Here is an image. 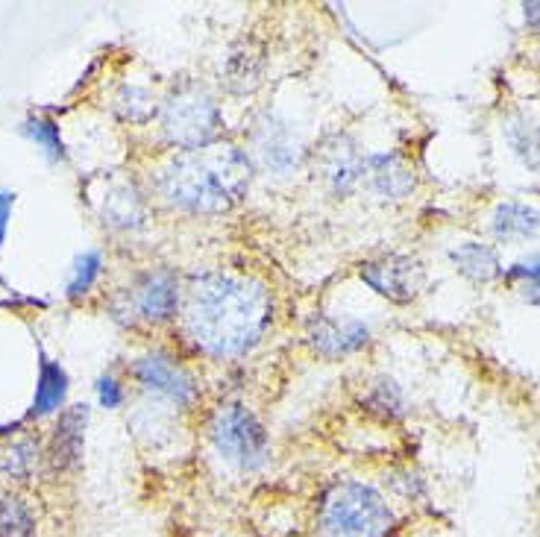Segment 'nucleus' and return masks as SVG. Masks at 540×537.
Listing matches in <instances>:
<instances>
[{"label": "nucleus", "instance_id": "1", "mask_svg": "<svg viewBox=\"0 0 540 537\" xmlns=\"http://www.w3.org/2000/svg\"><path fill=\"white\" fill-rule=\"evenodd\" d=\"M273 317L270 291L253 276L209 270L188 282L180 306L185 338L206 356L232 358L259 344Z\"/></svg>", "mask_w": 540, "mask_h": 537}, {"label": "nucleus", "instance_id": "2", "mask_svg": "<svg viewBox=\"0 0 540 537\" xmlns=\"http://www.w3.org/2000/svg\"><path fill=\"white\" fill-rule=\"evenodd\" d=\"M253 162L235 144H209L177 153L156 177L165 203L194 215H224L250 188Z\"/></svg>", "mask_w": 540, "mask_h": 537}, {"label": "nucleus", "instance_id": "3", "mask_svg": "<svg viewBox=\"0 0 540 537\" xmlns=\"http://www.w3.org/2000/svg\"><path fill=\"white\" fill-rule=\"evenodd\" d=\"M397 514L373 485L344 479L317 502V537H394Z\"/></svg>", "mask_w": 540, "mask_h": 537}, {"label": "nucleus", "instance_id": "4", "mask_svg": "<svg viewBox=\"0 0 540 537\" xmlns=\"http://www.w3.org/2000/svg\"><path fill=\"white\" fill-rule=\"evenodd\" d=\"M162 130L180 150H200L215 144L221 133V109L212 91L197 80H182L162 103Z\"/></svg>", "mask_w": 540, "mask_h": 537}, {"label": "nucleus", "instance_id": "5", "mask_svg": "<svg viewBox=\"0 0 540 537\" xmlns=\"http://www.w3.org/2000/svg\"><path fill=\"white\" fill-rule=\"evenodd\" d=\"M209 438L224 455L226 464L238 470H259L268 461V432L259 417L241 403H226L209 423Z\"/></svg>", "mask_w": 540, "mask_h": 537}, {"label": "nucleus", "instance_id": "6", "mask_svg": "<svg viewBox=\"0 0 540 537\" xmlns=\"http://www.w3.org/2000/svg\"><path fill=\"white\" fill-rule=\"evenodd\" d=\"M361 279L391 303H411L426 288V268L411 256H379L361 265Z\"/></svg>", "mask_w": 540, "mask_h": 537}, {"label": "nucleus", "instance_id": "7", "mask_svg": "<svg viewBox=\"0 0 540 537\" xmlns=\"http://www.w3.org/2000/svg\"><path fill=\"white\" fill-rule=\"evenodd\" d=\"M315 174L335 197H347L350 191H356L364 179V156L353 144V138L347 135L323 138L315 150Z\"/></svg>", "mask_w": 540, "mask_h": 537}, {"label": "nucleus", "instance_id": "8", "mask_svg": "<svg viewBox=\"0 0 540 537\" xmlns=\"http://www.w3.org/2000/svg\"><path fill=\"white\" fill-rule=\"evenodd\" d=\"M135 379L147 391H153V394H159V397H165V400L177 405H188L197 394V385H194L191 373L182 364H177V358H171L168 353H150V356L138 358L135 361Z\"/></svg>", "mask_w": 540, "mask_h": 537}, {"label": "nucleus", "instance_id": "9", "mask_svg": "<svg viewBox=\"0 0 540 537\" xmlns=\"http://www.w3.org/2000/svg\"><path fill=\"white\" fill-rule=\"evenodd\" d=\"M253 156L262 168L273 174H285L300 162V141L291 133V127L273 115H262L253 127Z\"/></svg>", "mask_w": 540, "mask_h": 537}, {"label": "nucleus", "instance_id": "10", "mask_svg": "<svg viewBox=\"0 0 540 537\" xmlns=\"http://www.w3.org/2000/svg\"><path fill=\"white\" fill-rule=\"evenodd\" d=\"M130 303H133L135 314L141 320H150V323L171 320L174 314L180 312V285H177V276L165 268L144 273L135 282Z\"/></svg>", "mask_w": 540, "mask_h": 537}, {"label": "nucleus", "instance_id": "11", "mask_svg": "<svg viewBox=\"0 0 540 537\" xmlns=\"http://www.w3.org/2000/svg\"><path fill=\"white\" fill-rule=\"evenodd\" d=\"M306 335H309V344L326 358L350 356L370 338L367 326L359 320H338L329 314H315L306 326Z\"/></svg>", "mask_w": 540, "mask_h": 537}, {"label": "nucleus", "instance_id": "12", "mask_svg": "<svg viewBox=\"0 0 540 537\" xmlns=\"http://www.w3.org/2000/svg\"><path fill=\"white\" fill-rule=\"evenodd\" d=\"M361 182L382 200H405L414 191V171L397 153H367Z\"/></svg>", "mask_w": 540, "mask_h": 537}, {"label": "nucleus", "instance_id": "13", "mask_svg": "<svg viewBox=\"0 0 540 537\" xmlns=\"http://www.w3.org/2000/svg\"><path fill=\"white\" fill-rule=\"evenodd\" d=\"M97 209H100L103 224L118 226V229H138L147 218V209H144L138 188L127 179L103 182V194L97 200Z\"/></svg>", "mask_w": 540, "mask_h": 537}, {"label": "nucleus", "instance_id": "14", "mask_svg": "<svg viewBox=\"0 0 540 537\" xmlns=\"http://www.w3.org/2000/svg\"><path fill=\"white\" fill-rule=\"evenodd\" d=\"M89 423V408L86 405H71L62 411L56 432H53V444H50V464L53 470H71L80 455H83V432Z\"/></svg>", "mask_w": 540, "mask_h": 537}, {"label": "nucleus", "instance_id": "15", "mask_svg": "<svg viewBox=\"0 0 540 537\" xmlns=\"http://www.w3.org/2000/svg\"><path fill=\"white\" fill-rule=\"evenodd\" d=\"M540 229V212L526 203H499L494 212V235L499 241H529Z\"/></svg>", "mask_w": 540, "mask_h": 537}, {"label": "nucleus", "instance_id": "16", "mask_svg": "<svg viewBox=\"0 0 540 537\" xmlns=\"http://www.w3.org/2000/svg\"><path fill=\"white\" fill-rule=\"evenodd\" d=\"M65 394H68V376L59 364L42 358V370H39V385H36V400L30 414L33 417H45L53 414L59 405L65 403Z\"/></svg>", "mask_w": 540, "mask_h": 537}, {"label": "nucleus", "instance_id": "17", "mask_svg": "<svg viewBox=\"0 0 540 537\" xmlns=\"http://www.w3.org/2000/svg\"><path fill=\"white\" fill-rule=\"evenodd\" d=\"M452 265L473 282H491L494 276H499L496 253L491 247L476 244V241H467V244L455 247L452 250Z\"/></svg>", "mask_w": 540, "mask_h": 537}, {"label": "nucleus", "instance_id": "18", "mask_svg": "<svg viewBox=\"0 0 540 537\" xmlns=\"http://www.w3.org/2000/svg\"><path fill=\"white\" fill-rule=\"evenodd\" d=\"M39 458V444L33 438H18L0 447V479L6 482H27L33 476Z\"/></svg>", "mask_w": 540, "mask_h": 537}, {"label": "nucleus", "instance_id": "19", "mask_svg": "<svg viewBox=\"0 0 540 537\" xmlns=\"http://www.w3.org/2000/svg\"><path fill=\"white\" fill-rule=\"evenodd\" d=\"M0 537H36L33 508L21 496H0Z\"/></svg>", "mask_w": 540, "mask_h": 537}, {"label": "nucleus", "instance_id": "20", "mask_svg": "<svg viewBox=\"0 0 540 537\" xmlns=\"http://www.w3.org/2000/svg\"><path fill=\"white\" fill-rule=\"evenodd\" d=\"M508 138H511L517 156L523 159V165L532 171H540V127L529 124L526 118H517L508 127Z\"/></svg>", "mask_w": 540, "mask_h": 537}, {"label": "nucleus", "instance_id": "21", "mask_svg": "<svg viewBox=\"0 0 540 537\" xmlns=\"http://www.w3.org/2000/svg\"><path fill=\"white\" fill-rule=\"evenodd\" d=\"M24 133L30 135L42 150L47 153L50 162H62L65 159V144H62V135H59V124L50 121V118H30L24 124Z\"/></svg>", "mask_w": 540, "mask_h": 537}, {"label": "nucleus", "instance_id": "22", "mask_svg": "<svg viewBox=\"0 0 540 537\" xmlns=\"http://www.w3.org/2000/svg\"><path fill=\"white\" fill-rule=\"evenodd\" d=\"M259 77H262V68H259V59L247 56V53H235L229 59V68H226V83L232 91H250L259 86Z\"/></svg>", "mask_w": 540, "mask_h": 537}, {"label": "nucleus", "instance_id": "23", "mask_svg": "<svg viewBox=\"0 0 540 537\" xmlns=\"http://www.w3.org/2000/svg\"><path fill=\"white\" fill-rule=\"evenodd\" d=\"M97 273H100V253L89 250V253L77 256V262H74V276H71V282H68V294H71V297H83L91 285H94Z\"/></svg>", "mask_w": 540, "mask_h": 537}, {"label": "nucleus", "instance_id": "24", "mask_svg": "<svg viewBox=\"0 0 540 537\" xmlns=\"http://www.w3.org/2000/svg\"><path fill=\"white\" fill-rule=\"evenodd\" d=\"M508 279H523L520 282V297L532 306H540V256L520 262L508 270Z\"/></svg>", "mask_w": 540, "mask_h": 537}, {"label": "nucleus", "instance_id": "25", "mask_svg": "<svg viewBox=\"0 0 540 537\" xmlns=\"http://www.w3.org/2000/svg\"><path fill=\"white\" fill-rule=\"evenodd\" d=\"M370 405L376 411H391V414H400L403 411V394L394 382H379L373 385V394H370Z\"/></svg>", "mask_w": 540, "mask_h": 537}, {"label": "nucleus", "instance_id": "26", "mask_svg": "<svg viewBox=\"0 0 540 537\" xmlns=\"http://www.w3.org/2000/svg\"><path fill=\"white\" fill-rule=\"evenodd\" d=\"M97 400L103 408H118L124 403V388L118 385V379L112 376H100L97 379Z\"/></svg>", "mask_w": 540, "mask_h": 537}, {"label": "nucleus", "instance_id": "27", "mask_svg": "<svg viewBox=\"0 0 540 537\" xmlns=\"http://www.w3.org/2000/svg\"><path fill=\"white\" fill-rule=\"evenodd\" d=\"M12 203H15V194H9V191H0V244H3V238H6V224H9Z\"/></svg>", "mask_w": 540, "mask_h": 537}, {"label": "nucleus", "instance_id": "28", "mask_svg": "<svg viewBox=\"0 0 540 537\" xmlns=\"http://www.w3.org/2000/svg\"><path fill=\"white\" fill-rule=\"evenodd\" d=\"M523 9H526V21L540 33V3H526Z\"/></svg>", "mask_w": 540, "mask_h": 537}]
</instances>
